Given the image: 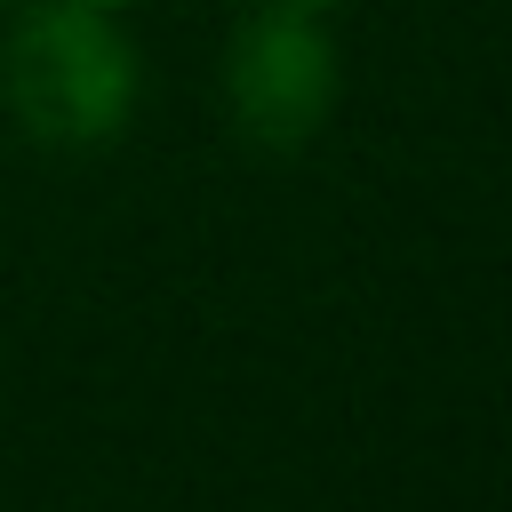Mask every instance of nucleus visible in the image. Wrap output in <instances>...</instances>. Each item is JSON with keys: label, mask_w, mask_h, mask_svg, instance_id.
<instances>
[{"label": "nucleus", "mask_w": 512, "mask_h": 512, "mask_svg": "<svg viewBox=\"0 0 512 512\" xmlns=\"http://www.w3.org/2000/svg\"><path fill=\"white\" fill-rule=\"evenodd\" d=\"M272 8H328V0H272Z\"/></svg>", "instance_id": "4"}, {"label": "nucleus", "mask_w": 512, "mask_h": 512, "mask_svg": "<svg viewBox=\"0 0 512 512\" xmlns=\"http://www.w3.org/2000/svg\"><path fill=\"white\" fill-rule=\"evenodd\" d=\"M336 96H344V64H336L320 8L256 0L240 16V32L224 40V112L248 144H264V152L312 144L336 120Z\"/></svg>", "instance_id": "2"}, {"label": "nucleus", "mask_w": 512, "mask_h": 512, "mask_svg": "<svg viewBox=\"0 0 512 512\" xmlns=\"http://www.w3.org/2000/svg\"><path fill=\"white\" fill-rule=\"evenodd\" d=\"M80 8H104V16H128L136 0H80Z\"/></svg>", "instance_id": "3"}, {"label": "nucleus", "mask_w": 512, "mask_h": 512, "mask_svg": "<svg viewBox=\"0 0 512 512\" xmlns=\"http://www.w3.org/2000/svg\"><path fill=\"white\" fill-rule=\"evenodd\" d=\"M144 56L120 16L80 0H32L0 40V104L48 152H96L128 128Z\"/></svg>", "instance_id": "1"}]
</instances>
